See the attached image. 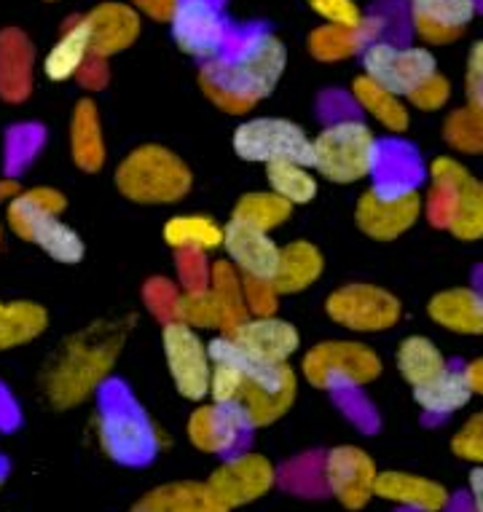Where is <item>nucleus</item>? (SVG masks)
Instances as JSON below:
<instances>
[{
	"label": "nucleus",
	"mask_w": 483,
	"mask_h": 512,
	"mask_svg": "<svg viewBox=\"0 0 483 512\" xmlns=\"http://www.w3.org/2000/svg\"><path fill=\"white\" fill-rule=\"evenodd\" d=\"M234 341L247 360L263 365H288L293 354L301 349V333L288 319L272 317H247L237 330L223 333Z\"/></svg>",
	"instance_id": "18"
},
{
	"label": "nucleus",
	"mask_w": 483,
	"mask_h": 512,
	"mask_svg": "<svg viewBox=\"0 0 483 512\" xmlns=\"http://www.w3.org/2000/svg\"><path fill=\"white\" fill-rule=\"evenodd\" d=\"M467 378V387L473 392V397H483V357H475L462 368Z\"/></svg>",
	"instance_id": "54"
},
{
	"label": "nucleus",
	"mask_w": 483,
	"mask_h": 512,
	"mask_svg": "<svg viewBox=\"0 0 483 512\" xmlns=\"http://www.w3.org/2000/svg\"><path fill=\"white\" fill-rule=\"evenodd\" d=\"M35 51L22 30L0 33V97L6 102H25L33 89Z\"/></svg>",
	"instance_id": "27"
},
{
	"label": "nucleus",
	"mask_w": 483,
	"mask_h": 512,
	"mask_svg": "<svg viewBox=\"0 0 483 512\" xmlns=\"http://www.w3.org/2000/svg\"><path fill=\"white\" fill-rule=\"evenodd\" d=\"M70 153L78 169L97 172L105 164V135H102L100 110L92 100H81L70 118Z\"/></svg>",
	"instance_id": "31"
},
{
	"label": "nucleus",
	"mask_w": 483,
	"mask_h": 512,
	"mask_svg": "<svg viewBox=\"0 0 483 512\" xmlns=\"http://www.w3.org/2000/svg\"><path fill=\"white\" fill-rule=\"evenodd\" d=\"M76 81L81 86H86V89H92V92L102 89V86L108 84V59L92 54L84 62V68L78 70Z\"/></svg>",
	"instance_id": "50"
},
{
	"label": "nucleus",
	"mask_w": 483,
	"mask_h": 512,
	"mask_svg": "<svg viewBox=\"0 0 483 512\" xmlns=\"http://www.w3.org/2000/svg\"><path fill=\"white\" fill-rule=\"evenodd\" d=\"M180 295H183V287L164 277H153L151 282L145 285V303H148V309L153 311V317L161 319V322H172V319H175Z\"/></svg>",
	"instance_id": "44"
},
{
	"label": "nucleus",
	"mask_w": 483,
	"mask_h": 512,
	"mask_svg": "<svg viewBox=\"0 0 483 512\" xmlns=\"http://www.w3.org/2000/svg\"><path fill=\"white\" fill-rule=\"evenodd\" d=\"M382 370V357L360 341H322L301 357V376L322 392L368 387Z\"/></svg>",
	"instance_id": "8"
},
{
	"label": "nucleus",
	"mask_w": 483,
	"mask_h": 512,
	"mask_svg": "<svg viewBox=\"0 0 483 512\" xmlns=\"http://www.w3.org/2000/svg\"><path fill=\"white\" fill-rule=\"evenodd\" d=\"M161 236L175 252L196 250L210 255L215 250H223L226 226L210 218V215H175V218L164 223Z\"/></svg>",
	"instance_id": "34"
},
{
	"label": "nucleus",
	"mask_w": 483,
	"mask_h": 512,
	"mask_svg": "<svg viewBox=\"0 0 483 512\" xmlns=\"http://www.w3.org/2000/svg\"><path fill=\"white\" fill-rule=\"evenodd\" d=\"M451 451L462 462H470L473 467H483V411L470 416L457 429V435L451 437Z\"/></svg>",
	"instance_id": "42"
},
{
	"label": "nucleus",
	"mask_w": 483,
	"mask_h": 512,
	"mask_svg": "<svg viewBox=\"0 0 483 512\" xmlns=\"http://www.w3.org/2000/svg\"><path fill=\"white\" fill-rule=\"evenodd\" d=\"M376 30H379V25L373 19H365L363 25H331V22H322L306 38V49H309V54L317 62L336 65V62H347V59L363 54L365 46L376 41Z\"/></svg>",
	"instance_id": "25"
},
{
	"label": "nucleus",
	"mask_w": 483,
	"mask_h": 512,
	"mask_svg": "<svg viewBox=\"0 0 483 512\" xmlns=\"http://www.w3.org/2000/svg\"><path fill=\"white\" fill-rule=\"evenodd\" d=\"M470 400H473V392L467 387L465 373L454 365L443 370L441 376L430 378L422 387H414V403L427 416H438V419L454 416L462 408H467Z\"/></svg>",
	"instance_id": "32"
},
{
	"label": "nucleus",
	"mask_w": 483,
	"mask_h": 512,
	"mask_svg": "<svg viewBox=\"0 0 483 512\" xmlns=\"http://www.w3.org/2000/svg\"><path fill=\"white\" fill-rule=\"evenodd\" d=\"M451 92H454V89H451V81L438 70V73H433L427 81H422V84L416 86L414 92L406 94V102L416 110L435 113V110H441L449 105Z\"/></svg>",
	"instance_id": "43"
},
{
	"label": "nucleus",
	"mask_w": 483,
	"mask_h": 512,
	"mask_svg": "<svg viewBox=\"0 0 483 512\" xmlns=\"http://www.w3.org/2000/svg\"><path fill=\"white\" fill-rule=\"evenodd\" d=\"M443 140L449 148L467 156L483 153V108L465 102L462 108L451 110L443 121Z\"/></svg>",
	"instance_id": "39"
},
{
	"label": "nucleus",
	"mask_w": 483,
	"mask_h": 512,
	"mask_svg": "<svg viewBox=\"0 0 483 512\" xmlns=\"http://www.w3.org/2000/svg\"><path fill=\"white\" fill-rule=\"evenodd\" d=\"M288 49L272 33L255 27L239 35L215 59L199 68V89L207 100L229 116H247L261 105L285 76Z\"/></svg>",
	"instance_id": "1"
},
{
	"label": "nucleus",
	"mask_w": 483,
	"mask_h": 512,
	"mask_svg": "<svg viewBox=\"0 0 483 512\" xmlns=\"http://www.w3.org/2000/svg\"><path fill=\"white\" fill-rule=\"evenodd\" d=\"M451 236H457L462 242H478L483 239V183L470 180L465 191L459 194V202L454 207L451 223L446 228Z\"/></svg>",
	"instance_id": "40"
},
{
	"label": "nucleus",
	"mask_w": 483,
	"mask_h": 512,
	"mask_svg": "<svg viewBox=\"0 0 483 512\" xmlns=\"http://www.w3.org/2000/svg\"><path fill=\"white\" fill-rule=\"evenodd\" d=\"M373 494L408 512H446L451 504L449 488L443 483L403 470L379 472Z\"/></svg>",
	"instance_id": "21"
},
{
	"label": "nucleus",
	"mask_w": 483,
	"mask_h": 512,
	"mask_svg": "<svg viewBox=\"0 0 483 512\" xmlns=\"http://www.w3.org/2000/svg\"><path fill=\"white\" fill-rule=\"evenodd\" d=\"M17 194H19V188L14 180H0V204L11 202Z\"/></svg>",
	"instance_id": "55"
},
{
	"label": "nucleus",
	"mask_w": 483,
	"mask_h": 512,
	"mask_svg": "<svg viewBox=\"0 0 483 512\" xmlns=\"http://www.w3.org/2000/svg\"><path fill=\"white\" fill-rule=\"evenodd\" d=\"M6 475H9V462L0 456V486H3V480H6Z\"/></svg>",
	"instance_id": "56"
},
{
	"label": "nucleus",
	"mask_w": 483,
	"mask_h": 512,
	"mask_svg": "<svg viewBox=\"0 0 483 512\" xmlns=\"http://www.w3.org/2000/svg\"><path fill=\"white\" fill-rule=\"evenodd\" d=\"M306 6L331 25H363L365 14L357 0H306Z\"/></svg>",
	"instance_id": "47"
},
{
	"label": "nucleus",
	"mask_w": 483,
	"mask_h": 512,
	"mask_svg": "<svg viewBox=\"0 0 483 512\" xmlns=\"http://www.w3.org/2000/svg\"><path fill=\"white\" fill-rule=\"evenodd\" d=\"M84 19L89 27V38H92V54L105 59L127 51L143 30V14L135 6L119 3V0L94 6Z\"/></svg>",
	"instance_id": "20"
},
{
	"label": "nucleus",
	"mask_w": 483,
	"mask_h": 512,
	"mask_svg": "<svg viewBox=\"0 0 483 512\" xmlns=\"http://www.w3.org/2000/svg\"><path fill=\"white\" fill-rule=\"evenodd\" d=\"M231 145L239 159L250 161V164H263V167L288 159L309 164L312 159V137L290 118H247L234 129Z\"/></svg>",
	"instance_id": "10"
},
{
	"label": "nucleus",
	"mask_w": 483,
	"mask_h": 512,
	"mask_svg": "<svg viewBox=\"0 0 483 512\" xmlns=\"http://www.w3.org/2000/svg\"><path fill=\"white\" fill-rule=\"evenodd\" d=\"M376 462L357 445H336L322 456V486L347 510H363L376 491Z\"/></svg>",
	"instance_id": "15"
},
{
	"label": "nucleus",
	"mask_w": 483,
	"mask_h": 512,
	"mask_svg": "<svg viewBox=\"0 0 483 512\" xmlns=\"http://www.w3.org/2000/svg\"><path fill=\"white\" fill-rule=\"evenodd\" d=\"M92 57V38L84 17H73L68 25L62 27L60 38L51 46L49 54L43 57V73L49 81H70L78 76V70L84 68L86 59Z\"/></svg>",
	"instance_id": "30"
},
{
	"label": "nucleus",
	"mask_w": 483,
	"mask_h": 512,
	"mask_svg": "<svg viewBox=\"0 0 483 512\" xmlns=\"http://www.w3.org/2000/svg\"><path fill=\"white\" fill-rule=\"evenodd\" d=\"M62 212L65 196L54 188L19 191L9 202L11 231L41 247L54 261L78 263L84 258V239L76 234V228L62 223Z\"/></svg>",
	"instance_id": "6"
},
{
	"label": "nucleus",
	"mask_w": 483,
	"mask_h": 512,
	"mask_svg": "<svg viewBox=\"0 0 483 512\" xmlns=\"http://www.w3.org/2000/svg\"><path fill=\"white\" fill-rule=\"evenodd\" d=\"M124 341V322H97L68 338L43 373V392L49 403L60 411H68L89 400L94 392H100L102 384L111 378L113 365L119 362Z\"/></svg>",
	"instance_id": "3"
},
{
	"label": "nucleus",
	"mask_w": 483,
	"mask_h": 512,
	"mask_svg": "<svg viewBox=\"0 0 483 512\" xmlns=\"http://www.w3.org/2000/svg\"><path fill=\"white\" fill-rule=\"evenodd\" d=\"M161 349L175 389L191 403H204L210 397L212 354L210 344H204L199 330L188 328L186 322L172 319L161 328Z\"/></svg>",
	"instance_id": "11"
},
{
	"label": "nucleus",
	"mask_w": 483,
	"mask_h": 512,
	"mask_svg": "<svg viewBox=\"0 0 483 512\" xmlns=\"http://www.w3.org/2000/svg\"><path fill=\"white\" fill-rule=\"evenodd\" d=\"M395 365H398L403 381L414 389L427 384L430 378L441 376L443 370L449 368V360L433 338L408 336L400 341L398 352H395Z\"/></svg>",
	"instance_id": "33"
},
{
	"label": "nucleus",
	"mask_w": 483,
	"mask_h": 512,
	"mask_svg": "<svg viewBox=\"0 0 483 512\" xmlns=\"http://www.w3.org/2000/svg\"><path fill=\"white\" fill-rule=\"evenodd\" d=\"M478 17V0H408V22L424 46H449Z\"/></svg>",
	"instance_id": "19"
},
{
	"label": "nucleus",
	"mask_w": 483,
	"mask_h": 512,
	"mask_svg": "<svg viewBox=\"0 0 483 512\" xmlns=\"http://www.w3.org/2000/svg\"><path fill=\"white\" fill-rule=\"evenodd\" d=\"M465 97L473 105L483 108V41H475L467 54L465 68Z\"/></svg>",
	"instance_id": "49"
},
{
	"label": "nucleus",
	"mask_w": 483,
	"mask_h": 512,
	"mask_svg": "<svg viewBox=\"0 0 483 512\" xmlns=\"http://www.w3.org/2000/svg\"><path fill=\"white\" fill-rule=\"evenodd\" d=\"M207 483L229 510H237L258 502L277 486V467L263 454L239 451L226 456V462L212 472Z\"/></svg>",
	"instance_id": "16"
},
{
	"label": "nucleus",
	"mask_w": 483,
	"mask_h": 512,
	"mask_svg": "<svg viewBox=\"0 0 483 512\" xmlns=\"http://www.w3.org/2000/svg\"><path fill=\"white\" fill-rule=\"evenodd\" d=\"M49 3H54V0H49Z\"/></svg>",
	"instance_id": "58"
},
{
	"label": "nucleus",
	"mask_w": 483,
	"mask_h": 512,
	"mask_svg": "<svg viewBox=\"0 0 483 512\" xmlns=\"http://www.w3.org/2000/svg\"><path fill=\"white\" fill-rule=\"evenodd\" d=\"M309 164L328 183H360L382 164V143L360 118H339L312 137Z\"/></svg>",
	"instance_id": "5"
},
{
	"label": "nucleus",
	"mask_w": 483,
	"mask_h": 512,
	"mask_svg": "<svg viewBox=\"0 0 483 512\" xmlns=\"http://www.w3.org/2000/svg\"><path fill=\"white\" fill-rule=\"evenodd\" d=\"M290 215H293V204L280 199L274 191H250V194L239 196L234 204L231 223L274 234L277 228L288 223Z\"/></svg>",
	"instance_id": "37"
},
{
	"label": "nucleus",
	"mask_w": 483,
	"mask_h": 512,
	"mask_svg": "<svg viewBox=\"0 0 483 512\" xmlns=\"http://www.w3.org/2000/svg\"><path fill=\"white\" fill-rule=\"evenodd\" d=\"M325 314L352 333H384L403 317V303L379 285L355 282L333 290L325 301Z\"/></svg>",
	"instance_id": "12"
},
{
	"label": "nucleus",
	"mask_w": 483,
	"mask_h": 512,
	"mask_svg": "<svg viewBox=\"0 0 483 512\" xmlns=\"http://www.w3.org/2000/svg\"><path fill=\"white\" fill-rule=\"evenodd\" d=\"M148 512H231L226 504L215 496L210 483L199 480H178L153 488L135 504Z\"/></svg>",
	"instance_id": "28"
},
{
	"label": "nucleus",
	"mask_w": 483,
	"mask_h": 512,
	"mask_svg": "<svg viewBox=\"0 0 483 512\" xmlns=\"http://www.w3.org/2000/svg\"><path fill=\"white\" fill-rule=\"evenodd\" d=\"M349 94L365 116L376 121V124L392 132V135H403L408 126H411V105L406 97H400L398 92H392L379 81H373L363 73L357 76L349 86Z\"/></svg>",
	"instance_id": "26"
},
{
	"label": "nucleus",
	"mask_w": 483,
	"mask_h": 512,
	"mask_svg": "<svg viewBox=\"0 0 483 512\" xmlns=\"http://www.w3.org/2000/svg\"><path fill=\"white\" fill-rule=\"evenodd\" d=\"M132 512H148V510H140V507H135V510H132Z\"/></svg>",
	"instance_id": "57"
},
{
	"label": "nucleus",
	"mask_w": 483,
	"mask_h": 512,
	"mask_svg": "<svg viewBox=\"0 0 483 512\" xmlns=\"http://www.w3.org/2000/svg\"><path fill=\"white\" fill-rule=\"evenodd\" d=\"M175 266H178V279L183 290H199V287L210 285L212 263L207 261V252L178 250Z\"/></svg>",
	"instance_id": "46"
},
{
	"label": "nucleus",
	"mask_w": 483,
	"mask_h": 512,
	"mask_svg": "<svg viewBox=\"0 0 483 512\" xmlns=\"http://www.w3.org/2000/svg\"><path fill=\"white\" fill-rule=\"evenodd\" d=\"M97 440L105 456L124 467H145L159 454V429L121 381L102 384Z\"/></svg>",
	"instance_id": "4"
},
{
	"label": "nucleus",
	"mask_w": 483,
	"mask_h": 512,
	"mask_svg": "<svg viewBox=\"0 0 483 512\" xmlns=\"http://www.w3.org/2000/svg\"><path fill=\"white\" fill-rule=\"evenodd\" d=\"M427 317L449 333L483 338V290L475 287L441 290L427 303Z\"/></svg>",
	"instance_id": "24"
},
{
	"label": "nucleus",
	"mask_w": 483,
	"mask_h": 512,
	"mask_svg": "<svg viewBox=\"0 0 483 512\" xmlns=\"http://www.w3.org/2000/svg\"><path fill=\"white\" fill-rule=\"evenodd\" d=\"M49 317L38 303L0 301V349H14L46 330Z\"/></svg>",
	"instance_id": "38"
},
{
	"label": "nucleus",
	"mask_w": 483,
	"mask_h": 512,
	"mask_svg": "<svg viewBox=\"0 0 483 512\" xmlns=\"http://www.w3.org/2000/svg\"><path fill=\"white\" fill-rule=\"evenodd\" d=\"M191 185L186 161L164 145H140L116 169V188L135 204H175Z\"/></svg>",
	"instance_id": "7"
},
{
	"label": "nucleus",
	"mask_w": 483,
	"mask_h": 512,
	"mask_svg": "<svg viewBox=\"0 0 483 512\" xmlns=\"http://www.w3.org/2000/svg\"><path fill=\"white\" fill-rule=\"evenodd\" d=\"M170 30L178 49L199 62L215 59L234 41L229 22L215 0H178Z\"/></svg>",
	"instance_id": "14"
},
{
	"label": "nucleus",
	"mask_w": 483,
	"mask_h": 512,
	"mask_svg": "<svg viewBox=\"0 0 483 512\" xmlns=\"http://www.w3.org/2000/svg\"><path fill=\"white\" fill-rule=\"evenodd\" d=\"M473 180L470 169L454 156H435L427 167V194H424V218L430 220L433 228H449L454 207L465 185Z\"/></svg>",
	"instance_id": "22"
},
{
	"label": "nucleus",
	"mask_w": 483,
	"mask_h": 512,
	"mask_svg": "<svg viewBox=\"0 0 483 512\" xmlns=\"http://www.w3.org/2000/svg\"><path fill=\"white\" fill-rule=\"evenodd\" d=\"M218 301V309H221V330L218 333H231L237 330L247 317V301H245V279L239 274V269L229 258L212 263L210 285H207Z\"/></svg>",
	"instance_id": "35"
},
{
	"label": "nucleus",
	"mask_w": 483,
	"mask_h": 512,
	"mask_svg": "<svg viewBox=\"0 0 483 512\" xmlns=\"http://www.w3.org/2000/svg\"><path fill=\"white\" fill-rule=\"evenodd\" d=\"M266 180H269V191L293 207L312 204L320 191V175L306 161H274L266 167Z\"/></svg>",
	"instance_id": "36"
},
{
	"label": "nucleus",
	"mask_w": 483,
	"mask_h": 512,
	"mask_svg": "<svg viewBox=\"0 0 483 512\" xmlns=\"http://www.w3.org/2000/svg\"><path fill=\"white\" fill-rule=\"evenodd\" d=\"M424 218V194L416 185H373L355 204V223L376 242L408 234Z\"/></svg>",
	"instance_id": "9"
},
{
	"label": "nucleus",
	"mask_w": 483,
	"mask_h": 512,
	"mask_svg": "<svg viewBox=\"0 0 483 512\" xmlns=\"http://www.w3.org/2000/svg\"><path fill=\"white\" fill-rule=\"evenodd\" d=\"M210 400L234 405L253 429L269 427L293 408L298 395L296 370L288 365H263L247 360L229 336L210 341Z\"/></svg>",
	"instance_id": "2"
},
{
	"label": "nucleus",
	"mask_w": 483,
	"mask_h": 512,
	"mask_svg": "<svg viewBox=\"0 0 483 512\" xmlns=\"http://www.w3.org/2000/svg\"><path fill=\"white\" fill-rule=\"evenodd\" d=\"M363 73L379 81L400 97H406L416 86L438 73V59L427 46H400L392 41H371L360 54Z\"/></svg>",
	"instance_id": "13"
},
{
	"label": "nucleus",
	"mask_w": 483,
	"mask_h": 512,
	"mask_svg": "<svg viewBox=\"0 0 483 512\" xmlns=\"http://www.w3.org/2000/svg\"><path fill=\"white\" fill-rule=\"evenodd\" d=\"M223 252L242 277H274L277 261H280V244L274 242L272 234L255 231V228L226 223V239Z\"/></svg>",
	"instance_id": "23"
},
{
	"label": "nucleus",
	"mask_w": 483,
	"mask_h": 512,
	"mask_svg": "<svg viewBox=\"0 0 483 512\" xmlns=\"http://www.w3.org/2000/svg\"><path fill=\"white\" fill-rule=\"evenodd\" d=\"M129 6H135L143 17L153 19V22H170L178 0H129Z\"/></svg>",
	"instance_id": "51"
},
{
	"label": "nucleus",
	"mask_w": 483,
	"mask_h": 512,
	"mask_svg": "<svg viewBox=\"0 0 483 512\" xmlns=\"http://www.w3.org/2000/svg\"><path fill=\"white\" fill-rule=\"evenodd\" d=\"M175 319L186 322L188 328L199 330V333L202 330H221V309H218V301H215L210 287L183 290Z\"/></svg>",
	"instance_id": "41"
},
{
	"label": "nucleus",
	"mask_w": 483,
	"mask_h": 512,
	"mask_svg": "<svg viewBox=\"0 0 483 512\" xmlns=\"http://www.w3.org/2000/svg\"><path fill=\"white\" fill-rule=\"evenodd\" d=\"M253 427L234 408L223 403H202L188 416L186 435L196 451L210 456H231L242 451V445L250 437Z\"/></svg>",
	"instance_id": "17"
},
{
	"label": "nucleus",
	"mask_w": 483,
	"mask_h": 512,
	"mask_svg": "<svg viewBox=\"0 0 483 512\" xmlns=\"http://www.w3.org/2000/svg\"><path fill=\"white\" fill-rule=\"evenodd\" d=\"M43 132L38 126H22L9 132V167H22L25 159L35 156V151L41 148Z\"/></svg>",
	"instance_id": "48"
},
{
	"label": "nucleus",
	"mask_w": 483,
	"mask_h": 512,
	"mask_svg": "<svg viewBox=\"0 0 483 512\" xmlns=\"http://www.w3.org/2000/svg\"><path fill=\"white\" fill-rule=\"evenodd\" d=\"M245 279V301L250 317H272L280 309L282 293L269 277H242Z\"/></svg>",
	"instance_id": "45"
},
{
	"label": "nucleus",
	"mask_w": 483,
	"mask_h": 512,
	"mask_svg": "<svg viewBox=\"0 0 483 512\" xmlns=\"http://www.w3.org/2000/svg\"><path fill=\"white\" fill-rule=\"evenodd\" d=\"M19 427V408L14 403V397L6 392V387L0 384V429L3 432H11V429Z\"/></svg>",
	"instance_id": "52"
},
{
	"label": "nucleus",
	"mask_w": 483,
	"mask_h": 512,
	"mask_svg": "<svg viewBox=\"0 0 483 512\" xmlns=\"http://www.w3.org/2000/svg\"><path fill=\"white\" fill-rule=\"evenodd\" d=\"M467 494H470V512H483V467H473L470 470Z\"/></svg>",
	"instance_id": "53"
},
{
	"label": "nucleus",
	"mask_w": 483,
	"mask_h": 512,
	"mask_svg": "<svg viewBox=\"0 0 483 512\" xmlns=\"http://www.w3.org/2000/svg\"><path fill=\"white\" fill-rule=\"evenodd\" d=\"M322 269H325V258L320 247L306 239H296L280 247V261L272 282L282 295H298L322 277Z\"/></svg>",
	"instance_id": "29"
}]
</instances>
